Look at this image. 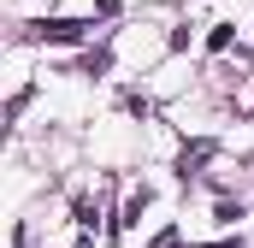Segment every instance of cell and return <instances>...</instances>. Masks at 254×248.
I'll return each mask as SVG.
<instances>
[{
	"label": "cell",
	"mask_w": 254,
	"mask_h": 248,
	"mask_svg": "<svg viewBox=\"0 0 254 248\" xmlns=\"http://www.w3.org/2000/svg\"><path fill=\"white\" fill-rule=\"evenodd\" d=\"M231 36H237V24H213V36H207V48L219 54V48H231Z\"/></svg>",
	"instance_id": "6da1fadb"
}]
</instances>
